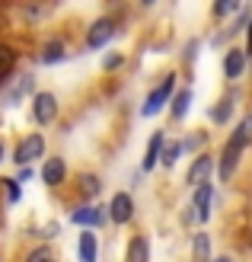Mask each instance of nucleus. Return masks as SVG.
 I'll return each mask as SVG.
<instances>
[{"label":"nucleus","instance_id":"ddd939ff","mask_svg":"<svg viewBox=\"0 0 252 262\" xmlns=\"http://www.w3.org/2000/svg\"><path fill=\"white\" fill-rule=\"evenodd\" d=\"M163 147H166V144H163V135L156 131V135L150 138V144H147V154H144V169H153V166H156V160L163 157Z\"/></svg>","mask_w":252,"mask_h":262},{"label":"nucleus","instance_id":"b1692460","mask_svg":"<svg viewBox=\"0 0 252 262\" xmlns=\"http://www.w3.org/2000/svg\"><path fill=\"white\" fill-rule=\"evenodd\" d=\"M236 4H230V0H220V4H214V13H217V16H220V13H230Z\"/></svg>","mask_w":252,"mask_h":262},{"label":"nucleus","instance_id":"a211bd4d","mask_svg":"<svg viewBox=\"0 0 252 262\" xmlns=\"http://www.w3.org/2000/svg\"><path fill=\"white\" fill-rule=\"evenodd\" d=\"M42 61H45V64L64 61V42H48V45H45V51H42Z\"/></svg>","mask_w":252,"mask_h":262},{"label":"nucleus","instance_id":"6e6552de","mask_svg":"<svg viewBox=\"0 0 252 262\" xmlns=\"http://www.w3.org/2000/svg\"><path fill=\"white\" fill-rule=\"evenodd\" d=\"M71 221L74 224H83V227H99L105 221V214L96 205H83V208H77V211H71Z\"/></svg>","mask_w":252,"mask_h":262},{"label":"nucleus","instance_id":"aec40b11","mask_svg":"<svg viewBox=\"0 0 252 262\" xmlns=\"http://www.w3.org/2000/svg\"><path fill=\"white\" fill-rule=\"evenodd\" d=\"M230 115H233V102H230V99H223L220 106H214V112H211V119H214V122H227Z\"/></svg>","mask_w":252,"mask_h":262},{"label":"nucleus","instance_id":"20e7f679","mask_svg":"<svg viewBox=\"0 0 252 262\" xmlns=\"http://www.w3.org/2000/svg\"><path fill=\"white\" fill-rule=\"evenodd\" d=\"M172 86H176V77H172V74H166V80L160 83V86H156L153 90V93L147 96V102H144V115H156V112H160L163 106H166V102H169V96H172Z\"/></svg>","mask_w":252,"mask_h":262},{"label":"nucleus","instance_id":"39448f33","mask_svg":"<svg viewBox=\"0 0 252 262\" xmlns=\"http://www.w3.org/2000/svg\"><path fill=\"white\" fill-rule=\"evenodd\" d=\"M109 217L115 221V224H128L131 217H134V202H131L128 192H118L112 205H109Z\"/></svg>","mask_w":252,"mask_h":262},{"label":"nucleus","instance_id":"c85d7f7f","mask_svg":"<svg viewBox=\"0 0 252 262\" xmlns=\"http://www.w3.org/2000/svg\"><path fill=\"white\" fill-rule=\"evenodd\" d=\"M4 154H7V150H4V144H0V160H4Z\"/></svg>","mask_w":252,"mask_h":262},{"label":"nucleus","instance_id":"9b49d317","mask_svg":"<svg viewBox=\"0 0 252 262\" xmlns=\"http://www.w3.org/2000/svg\"><path fill=\"white\" fill-rule=\"evenodd\" d=\"M208 173H211V157L201 154V157L192 163V169H189V182H192V186H204V182H208Z\"/></svg>","mask_w":252,"mask_h":262},{"label":"nucleus","instance_id":"f3484780","mask_svg":"<svg viewBox=\"0 0 252 262\" xmlns=\"http://www.w3.org/2000/svg\"><path fill=\"white\" fill-rule=\"evenodd\" d=\"M192 253H195V262H211V243H208L204 233H198V237H195Z\"/></svg>","mask_w":252,"mask_h":262},{"label":"nucleus","instance_id":"6ab92c4d","mask_svg":"<svg viewBox=\"0 0 252 262\" xmlns=\"http://www.w3.org/2000/svg\"><path fill=\"white\" fill-rule=\"evenodd\" d=\"M99 189H102V182L96 179V176H80V192L86 195V199H93V195H99Z\"/></svg>","mask_w":252,"mask_h":262},{"label":"nucleus","instance_id":"7ed1b4c3","mask_svg":"<svg viewBox=\"0 0 252 262\" xmlns=\"http://www.w3.org/2000/svg\"><path fill=\"white\" fill-rule=\"evenodd\" d=\"M55 115H58V99H55V93H35L32 96V119L38 125L55 122Z\"/></svg>","mask_w":252,"mask_h":262},{"label":"nucleus","instance_id":"4468645a","mask_svg":"<svg viewBox=\"0 0 252 262\" xmlns=\"http://www.w3.org/2000/svg\"><path fill=\"white\" fill-rule=\"evenodd\" d=\"M195 211H198L201 221H208V214H211V186H208V182L195 189Z\"/></svg>","mask_w":252,"mask_h":262},{"label":"nucleus","instance_id":"a878e982","mask_svg":"<svg viewBox=\"0 0 252 262\" xmlns=\"http://www.w3.org/2000/svg\"><path fill=\"white\" fill-rule=\"evenodd\" d=\"M26 179H32V166H22V169H19V176H16V182H26Z\"/></svg>","mask_w":252,"mask_h":262},{"label":"nucleus","instance_id":"bb28decb","mask_svg":"<svg viewBox=\"0 0 252 262\" xmlns=\"http://www.w3.org/2000/svg\"><path fill=\"white\" fill-rule=\"evenodd\" d=\"M246 51H252V26H249V48Z\"/></svg>","mask_w":252,"mask_h":262},{"label":"nucleus","instance_id":"0eeeda50","mask_svg":"<svg viewBox=\"0 0 252 262\" xmlns=\"http://www.w3.org/2000/svg\"><path fill=\"white\" fill-rule=\"evenodd\" d=\"M64 176H67L64 160H61V157H48L45 166H42V182H45V186H61Z\"/></svg>","mask_w":252,"mask_h":262},{"label":"nucleus","instance_id":"4be33fe9","mask_svg":"<svg viewBox=\"0 0 252 262\" xmlns=\"http://www.w3.org/2000/svg\"><path fill=\"white\" fill-rule=\"evenodd\" d=\"M26 262H55V256H51L48 246H38V250H32L29 256H26Z\"/></svg>","mask_w":252,"mask_h":262},{"label":"nucleus","instance_id":"f8f14e48","mask_svg":"<svg viewBox=\"0 0 252 262\" xmlns=\"http://www.w3.org/2000/svg\"><path fill=\"white\" fill-rule=\"evenodd\" d=\"M125 262H150V243L147 237H134L128 243V259Z\"/></svg>","mask_w":252,"mask_h":262},{"label":"nucleus","instance_id":"412c9836","mask_svg":"<svg viewBox=\"0 0 252 262\" xmlns=\"http://www.w3.org/2000/svg\"><path fill=\"white\" fill-rule=\"evenodd\" d=\"M179 154H182V144H166V147H163V157H160V160H163L166 166H172V163L179 160Z\"/></svg>","mask_w":252,"mask_h":262},{"label":"nucleus","instance_id":"cd10ccee","mask_svg":"<svg viewBox=\"0 0 252 262\" xmlns=\"http://www.w3.org/2000/svg\"><path fill=\"white\" fill-rule=\"evenodd\" d=\"M214 262H230V259H227V256H217V259H214Z\"/></svg>","mask_w":252,"mask_h":262},{"label":"nucleus","instance_id":"f257e3e1","mask_svg":"<svg viewBox=\"0 0 252 262\" xmlns=\"http://www.w3.org/2000/svg\"><path fill=\"white\" fill-rule=\"evenodd\" d=\"M249 138H252V119H246V122L236 125V131H233L230 141H227V147H223V157H220V176L223 179L233 176L236 163H240V150L249 144Z\"/></svg>","mask_w":252,"mask_h":262},{"label":"nucleus","instance_id":"dca6fc26","mask_svg":"<svg viewBox=\"0 0 252 262\" xmlns=\"http://www.w3.org/2000/svg\"><path fill=\"white\" fill-rule=\"evenodd\" d=\"M189 102H192V93L189 90H179L176 99H172V119H182V115L189 112Z\"/></svg>","mask_w":252,"mask_h":262},{"label":"nucleus","instance_id":"393cba45","mask_svg":"<svg viewBox=\"0 0 252 262\" xmlns=\"http://www.w3.org/2000/svg\"><path fill=\"white\" fill-rule=\"evenodd\" d=\"M118 64H122V55H109V58H105V71L118 68Z\"/></svg>","mask_w":252,"mask_h":262},{"label":"nucleus","instance_id":"9d476101","mask_svg":"<svg viewBox=\"0 0 252 262\" xmlns=\"http://www.w3.org/2000/svg\"><path fill=\"white\" fill-rule=\"evenodd\" d=\"M243 68H246V51H240V48L227 51V58H223V74H227L230 80H236V77L243 74Z\"/></svg>","mask_w":252,"mask_h":262},{"label":"nucleus","instance_id":"f03ea898","mask_svg":"<svg viewBox=\"0 0 252 262\" xmlns=\"http://www.w3.org/2000/svg\"><path fill=\"white\" fill-rule=\"evenodd\" d=\"M42 154H45V138H42V135H26V138L16 144V150H13V160H16L19 166H29V163L38 160Z\"/></svg>","mask_w":252,"mask_h":262},{"label":"nucleus","instance_id":"5701e85b","mask_svg":"<svg viewBox=\"0 0 252 262\" xmlns=\"http://www.w3.org/2000/svg\"><path fill=\"white\" fill-rule=\"evenodd\" d=\"M4 186H7L10 202H19V182H16V179H4Z\"/></svg>","mask_w":252,"mask_h":262},{"label":"nucleus","instance_id":"2eb2a0df","mask_svg":"<svg viewBox=\"0 0 252 262\" xmlns=\"http://www.w3.org/2000/svg\"><path fill=\"white\" fill-rule=\"evenodd\" d=\"M13 64H16V51H13L10 45H0V80L13 71Z\"/></svg>","mask_w":252,"mask_h":262},{"label":"nucleus","instance_id":"1a4fd4ad","mask_svg":"<svg viewBox=\"0 0 252 262\" xmlns=\"http://www.w3.org/2000/svg\"><path fill=\"white\" fill-rule=\"evenodd\" d=\"M77 253H80V262H96L99 259V240L93 230L80 233V243H77Z\"/></svg>","mask_w":252,"mask_h":262},{"label":"nucleus","instance_id":"423d86ee","mask_svg":"<svg viewBox=\"0 0 252 262\" xmlns=\"http://www.w3.org/2000/svg\"><path fill=\"white\" fill-rule=\"evenodd\" d=\"M112 35H115L112 19H96V23L89 26V32H86V48H102Z\"/></svg>","mask_w":252,"mask_h":262}]
</instances>
